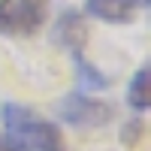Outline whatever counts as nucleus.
Masks as SVG:
<instances>
[{
  "label": "nucleus",
  "mask_w": 151,
  "mask_h": 151,
  "mask_svg": "<svg viewBox=\"0 0 151 151\" xmlns=\"http://www.w3.org/2000/svg\"><path fill=\"white\" fill-rule=\"evenodd\" d=\"M0 124L3 133L15 136L30 151H64V136L48 118L33 112L21 103H3L0 106Z\"/></svg>",
  "instance_id": "1"
},
{
  "label": "nucleus",
  "mask_w": 151,
  "mask_h": 151,
  "mask_svg": "<svg viewBox=\"0 0 151 151\" xmlns=\"http://www.w3.org/2000/svg\"><path fill=\"white\" fill-rule=\"evenodd\" d=\"M55 115L70 124V127H82V130H94V127H103L115 118V106L106 103V100H97L85 91H70L58 100L55 106Z\"/></svg>",
  "instance_id": "2"
},
{
  "label": "nucleus",
  "mask_w": 151,
  "mask_h": 151,
  "mask_svg": "<svg viewBox=\"0 0 151 151\" xmlns=\"http://www.w3.org/2000/svg\"><path fill=\"white\" fill-rule=\"evenodd\" d=\"M45 0H0V33L3 36H30L45 24Z\"/></svg>",
  "instance_id": "3"
},
{
  "label": "nucleus",
  "mask_w": 151,
  "mask_h": 151,
  "mask_svg": "<svg viewBox=\"0 0 151 151\" xmlns=\"http://www.w3.org/2000/svg\"><path fill=\"white\" fill-rule=\"evenodd\" d=\"M52 40H55V45L67 48L70 55H82V48H85V42H88L85 15H82V12H76V9H64V12L55 18Z\"/></svg>",
  "instance_id": "4"
},
{
  "label": "nucleus",
  "mask_w": 151,
  "mask_h": 151,
  "mask_svg": "<svg viewBox=\"0 0 151 151\" xmlns=\"http://www.w3.org/2000/svg\"><path fill=\"white\" fill-rule=\"evenodd\" d=\"M145 6H148V0H85L88 15L100 18V21H109V24L133 21Z\"/></svg>",
  "instance_id": "5"
},
{
  "label": "nucleus",
  "mask_w": 151,
  "mask_h": 151,
  "mask_svg": "<svg viewBox=\"0 0 151 151\" xmlns=\"http://www.w3.org/2000/svg\"><path fill=\"white\" fill-rule=\"evenodd\" d=\"M73 67H76V82H79L76 91H85V94L88 91H106L112 85V79L103 70H97L85 55H73Z\"/></svg>",
  "instance_id": "6"
},
{
  "label": "nucleus",
  "mask_w": 151,
  "mask_h": 151,
  "mask_svg": "<svg viewBox=\"0 0 151 151\" xmlns=\"http://www.w3.org/2000/svg\"><path fill=\"white\" fill-rule=\"evenodd\" d=\"M148 82H151V67L142 64L139 70L133 73V79L127 85V106L133 112H145L148 103H151V97H148Z\"/></svg>",
  "instance_id": "7"
},
{
  "label": "nucleus",
  "mask_w": 151,
  "mask_h": 151,
  "mask_svg": "<svg viewBox=\"0 0 151 151\" xmlns=\"http://www.w3.org/2000/svg\"><path fill=\"white\" fill-rule=\"evenodd\" d=\"M0 151H30V148H27V145H21L15 136H9V133L0 130Z\"/></svg>",
  "instance_id": "8"
}]
</instances>
